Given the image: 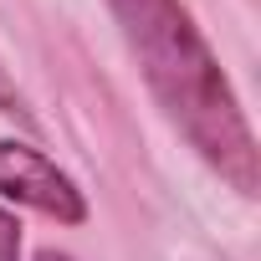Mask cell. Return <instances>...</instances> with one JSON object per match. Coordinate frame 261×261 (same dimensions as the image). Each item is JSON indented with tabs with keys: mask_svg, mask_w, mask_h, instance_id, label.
Here are the masks:
<instances>
[{
	"mask_svg": "<svg viewBox=\"0 0 261 261\" xmlns=\"http://www.w3.org/2000/svg\"><path fill=\"white\" fill-rule=\"evenodd\" d=\"M36 261H72V256H67V251H51V246H46V251H36Z\"/></svg>",
	"mask_w": 261,
	"mask_h": 261,
	"instance_id": "5",
	"label": "cell"
},
{
	"mask_svg": "<svg viewBox=\"0 0 261 261\" xmlns=\"http://www.w3.org/2000/svg\"><path fill=\"white\" fill-rule=\"evenodd\" d=\"M0 195H11L16 205H31L51 220H67V225H82L87 220V200L82 190L31 144H16V139H0Z\"/></svg>",
	"mask_w": 261,
	"mask_h": 261,
	"instance_id": "2",
	"label": "cell"
},
{
	"mask_svg": "<svg viewBox=\"0 0 261 261\" xmlns=\"http://www.w3.org/2000/svg\"><path fill=\"white\" fill-rule=\"evenodd\" d=\"M0 261H21V220L0 210Z\"/></svg>",
	"mask_w": 261,
	"mask_h": 261,
	"instance_id": "4",
	"label": "cell"
},
{
	"mask_svg": "<svg viewBox=\"0 0 261 261\" xmlns=\"http://www.w3.org/2000/svg\"><path fill=\"white\" fill-rule=\"evenodd\" d=\"M108 11L118 16L123 41L139 57V72L164 118L200 149L210 169H220L236 195L251 200L261 185L251 123L185 0H108Z\"/></svg>",
	"mask_w": 261,
	"mask_h": 261,
	"instance_id": "1",
	"label": "cell"
},
{
	"mask_svg": "<svg viewBox=\"0 0 261 261\" xmlns=\"http://www.w3.org/2000/svg\"><path fill=\"white\" fill-rule=\"evenodd\" d=\"M0 113H11L21 128H36V118H31V108H26V97L16 92V82H11L6 67H0Z\"/></svg>",
	"mask_w": 261,
	"mask_h": 261,
	"instance_id": "3",
	"label": "cell"
}]
</instances>
